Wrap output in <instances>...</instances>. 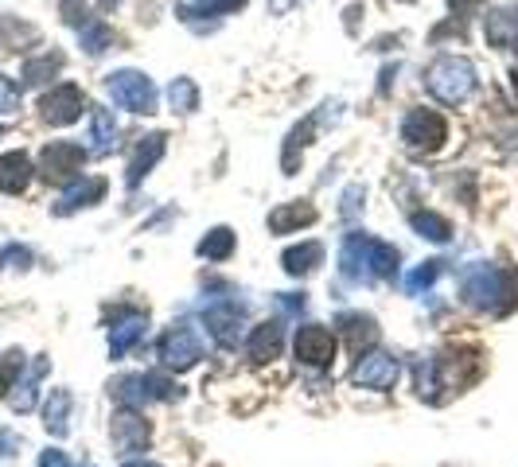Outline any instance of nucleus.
<instances>
[{"label":"nucleus","instance_id":"nucleus-1","mask_svg":"<svg viewBox=\"0 0 518 467\" xmlns=\"http://www.w3.org/2000/svg\"><path fill=\"white\" fill-rule=\"evenodd\" d=\"M398 250L370 238V234H347L343 246H339V273L355 285H370V281H382V277H394L398 273Z\"/></svg>","mask_w":518,"mask_h":467},{"label":"nucleus","instance_id":"nucleus-2","mask_svg":"<svg viewBox=\"0 0 518 467\" xmlns=\"http://www.w3.org/2000/svg\"><path fill=\"white\" fill-rule=\"evenodd\" d=\"M460 296L468 308L507 316L518 308V273H503L495 265H472V269H464Z\"/></svg>","mask_w":518,"mask_h":467},{"label":"nucleus","instance_id":"nucleus-3","mask_svg":"<svg viewBox=\"0 0 518 467\" xmlns=\"http://www.w3.org/2000/svg\"><path fill=\"white\" fill-rule=\"evenodd\" d=\"M425 86L444 106H464L476 94V67L460 55H441L425 74Z\"/></svg>","mask_w":518,"mask_h":467},{"label":"nucleus","instance_id":"nucleus-4","mask_svg":"<svg viewBox=\"0 0 518 467\" xmlns=\"http://www.w3.org/2000/svg\"><path fill=\"white\" fill-rule=\"evenodd\" d=\"M110 394L125 405V409H145L152 401H172L180 394L172 378L164 374H121L110 386Z\"/></svg>","mask_w":518,"mask_h":467},{"label":"nucleus","instance_id":"nucleus-5","mask_svg":"<svg viewBox=\"0 0 518 467\" xmlns=\"http://www.w3.org/2000/svg\"><path fill=\"white\" fill-rule=\"evenodd\" d=\"M156 359L164 362L168 370H191L195 362L203 359V335H199V327L191 324H172L164 335H160V343H156Z\"/></svg>","mask_w":518,"mask_h":467},{"label":"nucleus","instance_id":"nucleus-6","mask_svg":"<svg viewBox=\"0 0 518 467\" xmlns=\"http://www.w3.org/2000/svg\"><path fill=\"white\" fill-rule=\"evenodd\" d=\"M106 94L113 98L117 109L129 113H156V86L148 82V74L141 71H113L106 78Z\"/></svg>","mask_w":518,"mask_h":467},{"label":"nucleus","instance_id":"nucleus-7","mask_svg":"<svg viewBox=\"0 0 518 467\" xmlns=\"http://www.w3.org/2000/svg\"><path fill=\"white\" fill-rule=\"evenodd\" d=\"M402 141L409 148H425V152H437L448 141V121H444L437 109H409L406 121H402Z\"/></svg>","mask_w":518,"mask_h":467},{"label":"nucleus","instance_id":"nucleus-8","mask_svg":"<svg viewBox=\"0 0 518 467\" xmlns=\"http://www.w3.org/2000/svg\"><path fill=\"white\" fill-rule=\"evenodd\" d=\"M82 164H86V148L74 141H51L43 144V152H39V172H43V180H74L78 172H82Z\"/></svg>","mask_w":518,"mask_h":467},{"label":"nucleus","instance_id":"nucleus-9","mask_svg":"<svg viewBox=\"0 0 518 467\" xmlns=\"http://www.w3.org/2000/svg\"><path fill=\"white\" fill-rule=\"evenodd\" d=\"M398 374H402V366L394 355H386V351H367V355H359L355 362V370H351V382L355 386H363V390H390L394 382H398Z\"/></svg>","mask_w":518,"mask_h":467},{"label":"nucleus","instance_id":"nucleus-10","mask_svg":"<svg viewBox=\"0 0 518 467\" xmlns=\"http://www.w3.org/2000/svg\"><path fill=\"white\" fill-rule=\"evenodd\" d=\"M82 106H86L82 90H78L74 82H59L55 90H47V94L39 98V117H43L47 125H71V121L82 117Z\"/></svg>","mask_w":518,"mask_h":467},{"label":"nucleus","instance_id":"nucleus-11","mask_svg":"<svg viewBox=\"0 0 518 467\" xmlns=\"http://www.w3.org/2000/svg\"><path fill=\"white\" fill-rule=\"evenodd\" d=\"M203 324H207V331L219 339L222 347H230L238 339V327L246 324V308L238 300H230V296H219V300L203 304Z\"/></svg>","mask_w":518,"mask_h":467},{"label":"nucleus","instance_id":"nucleus-12","mask_svg":"<svg viewBox=\"0 0 518 467\" xmlns=\"http://www.w3.org/2000/svg\"><path fill=\"white\" fill-rule=\"evenodd\" d=\"M296 359L304 366H328L335 359V335L320 324H304L296 331Z\"/></svg>","mask_w":518,"mask_h":467},{"label":"nucleus","instance_id":"nucleus-13","mask_svg":"<svg viewBox=\"0 0 518 467\" xmlns=\"http://www.w3.org/2000/svg\"><path fill=\"white\" fill-rule=\"evenodd\" d=\"M145 327H148L145 312H133V308L117 312V320H113V327H110V355L113 359H125V355L145 339Z\"/></svg>","mask_w":518,"mask_h":467},{"label":"nucleus","instance_id":"nucleus-14","mask_svg":"<svg viewBox=\"0 0 518 467\" xmlns=\"http://www.w3.org/2000/svg\"><path fill=\"white\" fill-rule=\"evenodd\" d=\"M110 436H113V448L129 456V452H141V448H145L152 432H148V421L137 413V409H121V413L113 417Z\"/></svg>","mask_w":518,"mask_h":467},{"label":"nucleus","instance_id":"nucleus-15","mask_svg":"<svg viewBox=\"0 0 518 467\" xmlns=\"http://www.w3.org/2000/svg\"><path fill=\"white\" fill-rule=\"evenodd\" d=\"M106 187L110 183L102 180V176H82V180H74L67 191H63V199L55 203V215H74V211H82V207H94L102 195H106Z\"/></svg>","mask_w":518,"mask_h":467},{"label":"nucleus","instance_id":"nucleus-16","mask_svg":"<svg viewBox=\"0 0 518 467\" xmlns=\"http://www.w3.org/2000/svg\"><path fill=\"white\" fill-rule=\"evenodd\" d=\"M164 148H168V137L164 133H152V137H145V141L133 148V160H129V168H125V183L129 187H137V183L145 180L148 172L156 168V160L164 156Z\"/></svg>","mask_w":518,"mask_h":467},{"label":"nucleus","instance_id":"nucleus-17","mask_svg":"<svg viewBox=\"0 0 518 467\" xmlns=\"http://www.w3.org/2000/svg\"><path fill=\"white\" fill-rule=\"evenodd\" d=\"M483 36L491 47H518V4H503L483 20Z\"/></svg>","mask_w":518,"mask_h":467},{"label":"nucleus","instance_id":"nucleus-18","mask_svg":"<svg viewBox=\"0 0 518 467\" xmlns=\"http://www.w3.org/2000/svg\"><path fill=\"white\" fill-rule=\"evenodd\" d=\"M32 160H28V152H8V156H0V191L4 195H20L28 183H32Z\"/></svg>","mask_w":518,"mask_h":467},{"label":"nucleus","instance_id":"nucleus-19","mask_svg":"<svg viewBox=\"0 0 518 467\" xmlns=\"http://www.w3.org/2000/svg\"><path fill=\"white\" fill-rule=\"evenodd\" d=\"M47 370H51V362L39 355V359L28 366V374H20V382L12 386V390H16V394H12V409H16V413H32V409H36L39 382H43Z\"/></svg>","mask_w":518,"mask_h":467},{"label":"nucleus","instance_id":"nucleus-20","mask_svg":"<svg viewBox=\"0 0 518 467\" xmlns=\"http://www.w3.org/2000/svg\"><path fill=\"white\" fill-rule=\"evenodd\" d=\"M71 409H74V397L71 390H51L47 401H43V425L51 436H67L71 432Z\"/></svg>","mask_w":518,"mask_h":467},{"label":"nucleus","instance_id":"nucleus-21","mask_svg":"<svg viewBox=\"0 0 518 467\" xmlns=\"http://www.w3.org/2000/svg\"><path fill=\"white\" fill-rule=\"evenodd\" d=\"M316 222V207L312 203H285V207H277L273 215H269V230L273 234H293L300 226H312Z\"/></svg>","mask_w":518,"mask_h":467},{"label":"nucleus","instance_id":"nucleus-22","mask_svg":"<svg viewBox=\"0 0 518 467\" xmlns=\"http://www.w3.org/2000/svg\"><path fill=\"white\" fill-rule=\"evenodd\" d=\"M246 355L254 362H269L281 355V324H258L250 331V343H246Z\"/></svg>","mask_w":518,"mask_h":467},{"label":"nucleus","instance_id":"nucleus-23","mask_svg":"<svg viewBox=\"0 0 518 467\" xmlns=\"http://www.w3.org/2000/svg\"><path fill=\"white\" fill-rule=\"evenodd\" d=\"M285 273H293V277H308L312 269H320L324 265V246L320 242H300L293 250H285Z\"/></svg>","mask_w":518,"mask_h":467},{"label":"nucleus","instance_id":"nucleus-24","mask_svg":"<svg viewBox=\"0 0 518 467\" xmlns=\"http://www.w3.org/2000/svg\"><path fill=\"white\" fill-rule=\"evenodd\" d=\"M90 141H94L98 156L117 148V121H113L110 109H90Z\"/></svg>","mask_w":518,"mask_h":467},{"label":"nucleus","instance_id":"nucleus-25","mask_svg":"<svg viewBox=\"0 0 518 467\" xmlns=\"http://www.w3.org/2000/svg\"><path fill=\"white\" fill-rule=\"evenodd\" d=\"M59 71H63V55L59 51H43V55L24 63V86H43V82H51Z\"/></svg>","mask_w":518,"mask_h":467},{"label":"nucleus","instance_id":"nucleus-26","mask_svg":"<svg viewBox=\"0 0 518 467\" xmlns=\"http://www.w3.org/2000/svg\"><path fill=\"white\" fill-rule=\"evenodd\" d=\"M409 222H413V230H417L421 238H429V242H448V238H452V222L441 218L437 211H413Z\"/></svg>","mask_w":518,"mask_h":467},{"label":"nucleus","instance_id":"nucleus-27","mask_svg":"<svg viewBox=\"0 0 518 467\" xmlns=\"http://www.w3.org/2000/svg\"><path fill=\"white\" fill-rule=\"evenodd\" d=\"M339 324H343V331L351 335V347H355L359 355H363V347H370V343L378 339V331H374V320H370V316H359V312H347V316H343Z\"/></svg>","mask_w":518,"mask_h":467},{"label":"nucleus","instance_id":"nucleus-28","mask_svg":"<svg viewBox=\"0 0 518 467\" xmlns=\"http://www.w3.org/2000/svg\"><path fill=\"white\" fill-rule=\"evenodd\" d=\"M230 253H234V230H226V226H215L199 242V257H207V261H226Z\"/></svg>","mask_w":518,"mask_h":467},{"label":"nucleus","instance_id":"nucleus-29","mask_svg":"<svg viewBox=\"0 0 518 467\" xmlns=\"http://www.w3.org/2000/svg\"><path fill=\"white\" fill-rule=\"evenodd\" d=\"M78 39H82L86 55H102V51L113 43V32H110V24H106V20H86V24H82V32H78Z\"/></svg>","mask_w":518,"mask_h":467},{"label":"nucleus","instance_id":"nucleus-30","mask_svg":"<svg viewBox=\"0 0 518 467\" xmlns=\"http://www.w3.org/2000/svg\"><path fill=\"white\" fill-rule=\"evenodd\" d=\"M168 102H172V109H180V113L199 109V86H195L191 78H176V82L168 86Z\"/></svg>","mask_w":518,"mask_h":467},{"label":"nucleus","instance_id":"nucleus-31","mask_svg":"<svg viewBox=\"0 0 518 467\" xmlns=\"http://www.w3.org/2000/svg\"><path fill=\"white\" fill-rule=\"evenodd\" d=\"M20 374H24V355H20V351H8V355L0 359V397L20 382Z\"/></svg>","mask_w":518,"mask_h":467},{"label":"nucleus","instance_id":"nucleus-32","mask_svg":"<svg viewBox=\"0 0 518 467\" xmlns=\"http://www.w3.org/2000/svg\"><path fill=\"white\" fill-rule=\"evenodd\" d=\"M437 277H441V261H425V265H417V269L406 277V292L409 296H417L421 288H429Z\"/></svg>","mask_w":518,"mask_h":467},{"label":"nucleus","instance_id":"nucleus-33","mask_svg":"<svg viewBox=\"0 0 518 467\" xmlns=\"http://www.w3.org/2000/svg\"><path fill=\"white\" fill-rule=\"evenodd\" d=\"M359 199H367V191H363V183H351V187L343 191V207H339V215H343V218L359 215V207H363Z\"/></svg>","mask_w":518,"mask_h":467},{"label":"nucleus","instance_id":"nucleus-34","mask_svg":"<svg viewBox=\"0 0 518 467\" xmlns=\"http://www.w3.org/2000/svg\"><path fill=\"white\" fill-rule=\"evenodd\" d=\"M246 0H195V8L203 16H226V12H238Z\"/></svg>","mask_w":518,"mask_h":467},{"label":"nucleus","instance_id":"nucleus-35","mask_svg":"<svg viewBox=\"0 0 518 467\" xmlns=\"http://www.w3.org/2000/svg\"><path fill=\"white\" fill-rule=\"evenodd\" d=\"M16 106H20V90L0 74V113H12Z\"/></svg>","mask_w":518,"mask_h":467},{"label":"nucleus","instance_id":"nucleus-36","mask_svg":"<svg viewBox=\"0 0 518 467\" xmlns=\"http://www.w3.org/2000/svg\"><path fill=\"white\" fill-rule=\"evenodd\" d=\"M277 308H281L285 316H300V312H304V292H300V296H296V292H281V296H277Z\"/></svg>","mask_w":518,"mask_h":467},{"label":"nucleus","instance_id":"nucleus-37","mask_svg":"<svg viewBox=\"0 0 518 467\" xmlns=\"http://www.w3.org/2000/svg\"><path fill=\"white\" fill-rule=\"evenodd\" d=\"M82 12H86V4H82V0H63V20H67V24H78V28H82V24H86V16H82Z\"/></svg>","mask_w":518,"mask_h":467},{"label":"nucleus","instance_id":"nucleus-38","mask_svg":"<svg viewBox=\"0 0 518 467\" xmlns=\"http://www.w3.org/2000/svg\"><path fill=\"white\" fill-rule=\"evenodd\" d=\"M16 452H20V436L0 429V460H8V456H16Z\"/></svg>","mask_w":518,"mask_h":467},{"label":"nucleus","instance_id":"nucleus-39","mask_svg":"<svg viewBox=\"0 0 518 467\" xmlns=\"http://www.w3.org/2000/svg\"><path fill=\"white\" fill-rule=\"evenodd\" d=\"M39 467H71V460H67L63 448H47V452L39 456Z\"/></svg>","mask_w":518,"mask_h":467},{"label":"nucleus","instance_id":"nucleus-40","mask_svg":"<svg viewBox=\"0 0 518 467\" xmlns=\"http://www.w3.org/2000/svg\"><path fill=\"white\" fill-rule=\"evenodd\" d=\"M448 4H452V12H456V16H472L483 0H448Z\"/></svg>","mask_w":518,"mask_h":467},{"label":"nucleus","instance_id":"nucleus-41","mask_svg":"<svg viewBox=\"0 0 518 467\" xmlns=\"http://www.w3.org/2000/svg\"><path fill=\"white\" fill-rule=\"evenodd\" d=\"M125 467H160V464H145V460H137V464H125Z\"/></svg>","mask_w":518,"mask_h":467},{"label":"nucleus","instance_id":"nucleus-42","mask_svg":"<svg viewBox=\"0 0 518 467\" xmlns=\"http://www.w3.org/2000/svg\"><path fill=\"white\" fill-rule=\"evenodd\" d=\"M511 78H515V94H518V67H515V74H511Z\"/></svg>","mask_w":518,"mask_h":467}]
</instances>
